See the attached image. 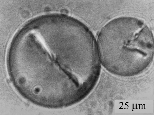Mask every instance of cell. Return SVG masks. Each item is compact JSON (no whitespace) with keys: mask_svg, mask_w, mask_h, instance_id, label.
Masks as SVG:
<instances>
[{"mask_svg":"<svg viewBox=\"0 0 154 115\" xmlns=\"http://www.w3.org/2000/svg\"><path fill=\"white\" fill-rule=\"evenodd\" d=\"M127 28L122 27L120 19H117L107 25L99 34L100 56L111 69L116 71L121 62L148 61L153 56V40L150 31L142 27Z\"/></svg>","mask_w":154,"mask_h":115,"instance_id":"1","label":"cell"}]
</instances>
